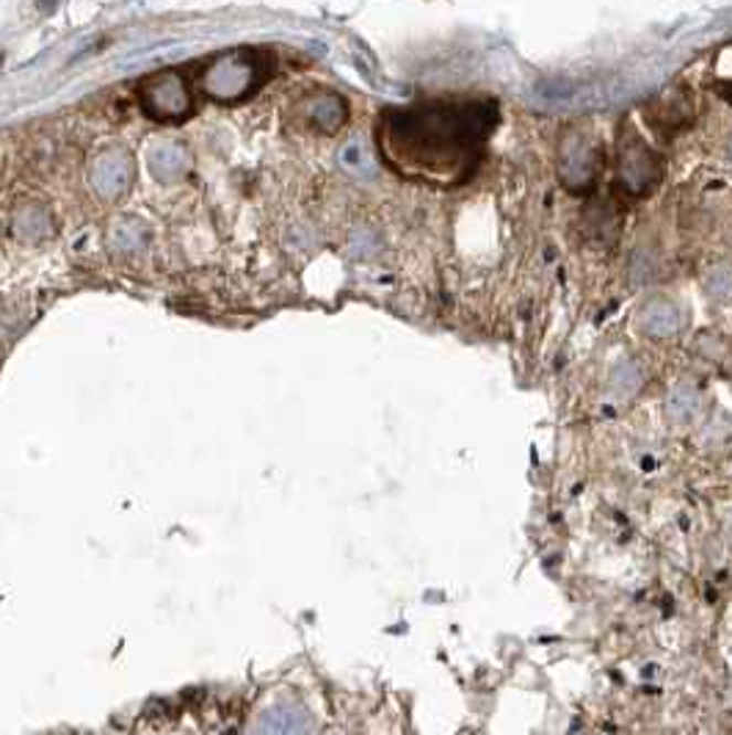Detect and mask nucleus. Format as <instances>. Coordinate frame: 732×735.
<instances>
[{"mask_svg": "<svg viewBox=\"0 0 732 735\" xmlns=\"http://www.w3.org/2000/svg\"><path fill=\"white\" fill-rule=\"evenodd\" d=\"M498 125L487 97H439L390 108L379 116V153L393 171L434 186H459L481 164Z\"/></svg>", "mask_w": 732, "mask_h": 735, "instance_id": "obj_1", "label": "nucleus"}, {"mask_svg": "<svg viewBox=\"0 0 732 735\" xmlns=\"http://www.w3.org/2000/svg\"><path fill=\"white\" fill-rule=\"evenodd\" d=\"M660 177H664L660 155L630 125H622L616 147V188L627 197L641 199L658 186Z\"/></svg>", "mask_w": 732, "mask_h": 735, "instance_id": "obj_2", "label": "nucleus"}, {"mask_svg": "<svg viewBox=\"0 0 732 735\" xmlns=\"http://www.w3.org/2000/svg\"><path fill=\"white\" fill-rule=\"evenodd\" d=\"M605 166L603 144L588 130H566L559 144V177L570 191H588Z\"/></svg>", "mask_w": 732, "mask_h": 735, "instance_id": "obj_3", "label": "nucleus"}, {"mask_svg": "<svg viewBox=\"0 0 732 735\" xmlns=\"http://www.w3.org/2000/svg\"><path fill=\"white\" fill-rule=\"evenodd\" d=\"M647 119L660 133L682 130V127L693 122V99L682 88H671V92H664L649 105Z\"/></svg>", "mask_w": 732, "mask_h": 735, "instance_id": "obj_4", "label": "nucleus"}, {"mask_svg": "<svg viewBox=\"0 0 732 735\" xmlns=\"http://www.w3.org/2000/svg\"><path fill=\"white\" fill-rule=\"evenodd\" d=\"M252 735H307V716L299 707L277 705L257 718Z\"/></svg>", "mask_w": 732, "mask_h": 735, "instance_id": "obj_5", "label": "nucleus"}, {"mask_svg": "<svg viewBox=\"0 0 732 735\" xmlns=\"http://www.w3.org/2000/svg\"><path fill=\"white\" fill-rule=\"evenodd\" d=\"M680 329V309L666 298H655L641 309V332L649 337H669Z\"/></svg>", "mask_w": 732, "mask_h": 735, "instance_id": "obj_6", "label": "nucleus"}, {"mask_svg": "<svg viewBox=\"0 0 732 735\" xmlns=\"http://www.w3.org/2000/svg\"><path fill=\"white\" fill-rule=\"evenodd\" d=\"M699 401H702V396L691 381H677L666 396V412L677 423H688L699 412Z\"/></svg>", "mask_w": 732, "mask_h": 735, "instance_id": "obj_7", "label": "nucleus"}, {"mask_svg": "<svg viewBox=\"0 0 732 735\" xmlns=\"http://www.w3.org/2000/svg\"><path fill=\"white\" fill-rule=\"evenodd\" d=\"M638 385H641V370L636 368V363H622L619 368L614 370V381H611V390H614V396L619 398H627L633 396V392L638 390Z\"/></svg>", "mask_w": 732, "mask_h": 735, "instance_id": "obj_8", "label": "nucleus"}, {"mask_svg": "<svg viewBox=\"0 0 732 735\" xmlns=\"http://www.w3.org/2000/svg\"><path fill=\"white\" fill-rule=\"evenodd\" d=\"M708 293L715 302H726L732 296V265L719 263L708 274Z\"/></svg>", "mask_w": 732, "mask_h": 735, "instance_id": "obj_9", "label": "nucleus"}, {"mask_svg": "<svg viewBox=\"0 0 732 735\" xmlns=\"http://www.w3.org/2000/svg\"><path fill=\"white\" fill-rule=\"evenodd\" d=\"M730 153H732V147H730Z\"/></svg>", "mask_w": 732, "mask_h": 735, "instance_id": "obj_10", "label": "nucleus"}]
</instances>
